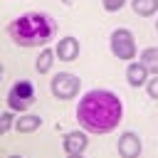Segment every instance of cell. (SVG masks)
Instances as JSON below:
<instances>
[{
  "label": "cell",
  "instance_id": "5bb4252c",
  "mask_svg": "<svg viewBox=\"0 0 158 158\" xmlns=\"http://www.w3.org/2000/svg\"><path fill=\"white\" fill-rule=\"evenodd\" d=\"M15 118H17V114H12V111H2V114H0V136L7 133V131L15 126Z\"/></svg>",
  "mask_w": 158,
  "mask_h": 158
},
{
  "label": "cell",
  "instance_id": "6da1fadb",
  "mask_svg": "<svg viewBox=\"0 0 158 158\" xmlns=\"http://www.w3.org/2000/svg\"><path fill=\"white\" fill-rule=\"evenodd\" d=\"M123 118V101L111 89H89L79 96L77 104V123L84 133L104 136L118 128Z\"/></svg>",
  "mask_w": 158,
  "mask_h": 158
},
{
  "label": "cell",
  "instance_id": "8fae6325",
  "mask_svg": "<svg viewBox=\"0 0 158 158\" xmlns=\"http://www.w3.org/2000/svg\"><path fill=\"white\" fill-rule=\"evenodd\" d=\"M52 64H54V49L52 47H42L40 54H37V59H35V72L37 74H49Z\"/></svg>",
  "mask_w": 158,
  "mask_h": 158
},
{
  "label": "cell",
  "instance_id": "e0dca14e",
  "mask_svg": "<svg viewBox=\"0 0 158 158\" xmlns=\"http://www.w3.org/2000/svg\"><path fill=\"white\" fill-rule=\"evenodd\" d=\"M64 158H86L84 153H74V156H64Z\"/></svg>",
  "mask_w": 158,
  "mask_h": 158
},
{
  "label": "cell",
  "instance_id": "ba28073f",
  "mask_svg": "<svg viewBox=\"0 0 158 158\" xmlns=\"http://www.w3.org/2000/svg\"><path fill=\"white\" fill-rule=\"evenodd\" d=\"M79 54H81V44L77 37H72V35L59 37V42L54 47V57H59L62 62H74V59H79Z\"/></svg>",
  "mask_w": 158,
  "mask_h": 158
},
{
  "label": "cell",
  "instance_id": "5b68a950",
  "mask_svg": "<svg viewBox=\"0 0 158 158\" xmlns=\"http://www.w3.org/2000/svg\"><path fill=\"white\" fill-rule=\"evenodd\" d=\"M49 91L59 101H72L81 91V79L77 74H72V72H57L49 79Z\"/></svg>",
  "mask_w": 158,
  "mask_h": 158
},
{
  "label": "cell",
  "instance_id": "4fadbf2b",
  "mask_svg": "<svg viewBox=\"0 0 158 158\" xmlns=\"http://www.w3.org/2000/svg\"><path fill=\"white\" fill-rule=\"evenodd\" d=\"M131 7L138 17H151L158 15V0H131Z\"/></svg>",
  "mask_w": 158,
  "mask_h": 158
},
{
  "label": "cell",
  "instance_id": "7c38bea8",
  "mask_svg": "<svg viewBox=\"0 0 158 158\" xmlns=\"http://www.w3.org/2000/svg\"><path fill=\"white\" fill-rule=\"evenodd\" d=\"M138 62H141V64L148 69V74L158 77V47H146V49L141 52Z\"/></svg>",
  "mask_w": 158,
  "mask_h": 158
},
{
  "label": "cell",
  "instance_id": "52a82bcc",
  "mask_svg": "<svg viewBox=\"0 0 158 158\" xmlns=\"http://www.w3.org/2000/svg\"><path fill=\"white\" fill-rule=\"evenodd\" d=\"M86 146H89V133H84L81 128H77V131H67V133L62 136V148H64L67 156L84 153Z\"/></svg>",
  "mask_w": 158,
  "mask_h": 158
},
{
  "label": "cell",
  "instance_id": "277c9868",
  "mask_svg": "<svg viewBox=\"0 0 158 158\" xmlns=\"http://www.w3.org/2000/svg\"><path fill=\"white\" fill-rule=\"evenodd\" d=\"M109 47H111V54H114L116 59H123V62H133L136 54H138L136 37H133V32L126 30V27L111 30V35H109Z\"/></svg>",
  "mask_w": 158,
  "mask_h": 158
},
{
  "label": "cell",
  "instance_id": "9c48e42d",
  "mask_svg": "<svg viewBox=\"0 0 158 158\" xmlns=\"http://www.w3.org/2000/svg\"><path fill=\"white\" fill-rule=\"evenodd\" d=\"M151 79V74H148V69L138 62V59H133V62H128L126 64V81L131 84V86H146V81Z\"/></svg>",
  "mask_w": 158,
  "mask_h": 158
},
{
  "label": "cell",
  "instance_id": "ffe728a7",
  "mask_svg": "<svg viewBox=\"0 0 158 158\" xmlns=\"http://www.w3.org/2000/svg\"><path fill=\"white\" fill-rule=\"evenodd\" d=\"M156 30H158V20H156Z\"/></svg>",
  "mask_w": 158,
  "mask_h": 158
},
{
  "label": "cell",
  "instance_id": "44dd1931",
  "mask_svg": "<svg viewBox=\"0 0 158 158\" xmlns=\"http://www.w3.org/2000/svg\"><path fill=\"white\" fill-rule=\"evenodd\" d=\"M64 2H69V0H64Z\"/></svg>",
  "mask_w": 158,
  "mask_h": 158
},
{
  "label": "cell",
  "instance_id": "d6986e66",
  "mask_svg": "<svg viewBox=\"0 0 158 158\" xmlns=\"http://www.w3.org/2000/svg\"><path fill=\"white\" fill-rule=\"evenodd\" d=\"M7 158H25V156H20V153H12V156H7Z\"/></svg>",
  "mask_w": 158,
  "mask_h": 158
},
{
  "label": "cell",
  "instance_id": "7a4b0ae2",
  "mask_svg": "<svg viewBox=\"0 0 158 158\" xmlns=\"http://www.w3.org/2000/svg\"><path fill=\"white\" fill-rule=\"evenodd\" d=\"M7 37L17 47H44L57 37V20L44 10H27L10 20Z\"/></svg>",
  "mask_w": 158,
  "mask_h": 158
},
{
  "label": "cell",
  "instance_id": "ac0fdd59",
  "mask_svg": "<svg viewBox=\"0 0 158 158\" xmlns=\"http://www.w3.org/2000/svg\"><path fill=\"white\" fill-rule=\"evenodd\" d=\"M2 77H5V64L0 62V79H2Z\"/></svg>",
  "mask_w": 158,
  "mask_h": 158
},
{
  "label": "cell",
  "instance_id": "9a60e30c",
  "mask_svg": "<svg viewBox=\"0 0 158 158\" xmlns=\"http://www.w3.org/2000/svg\"><path fill=\"white\" fill-rule=\"evenodd\" d=\"M126 2H128V0H101V7H104L106 12H118Z\"/></svg>",
  "mask_w": 158,
  "mask_h": 158
},
{
  "label": "cell",
  "instance_id": "8992f818",
  "mask_svg": "<svg viewBox=\"0 0 158 158\" xmlns=\"http://www.w3.org/2000/svg\"><path fill=\"white\" fill-rule=\"evenodd\" d=\"M116 151L121 158H141L143 153V141L136 131H123L116 141Z\"/></svg>",
  "mask_w": 158,
  "mask_h": 158
},
{
  "label": "cell",
  "instance_id": "3957f363",
  "mask_svg": "<svg viewBox=\"0 0 158 158\" xmlns=\"http://www.w3.org/2000/svg\"><path fill=\"white\" fill-rule=\"evenodd\" d=\"M5 104H7V111H12V114H20V116L30 114V106L35 104V84L30 79L12 81V86L7 89Z\"/></svg>",
  "mask_w": 158,
  "mask_h": 158
},
{
  "label": "cell",
  "instance_id": "2e32d148",
  "mask_svg": "<svg viewBox=\"0 0 158 158\" xmlns=\"http://www.w3.org/2000/svg\"><path fill=\"white\" fill-rule=\"evenodd\" d=\"M146 91H148V96H151V99H156V101H158V77H151V79L146 81Z\"/></svg>",
  "mask_w": 158,
  "mask_h": 158
},
{
  "label": "cell",
  "instance_id": "30bf717a",
  "mask_svg": "<svg viewBox=\"0 0 158 158\" xmlns=\"http://www.w3.org/2000/svg\"><path fill=\"white\" fill-rule=\"evenodd\" d=\"M44 121H42V116L40 114H22V116H17L15 118V131L17 133H35V131H40V126H42Z\"/></svg>",
  "mask_w": 158,
  "mask_h": 158
}]
</instances>
